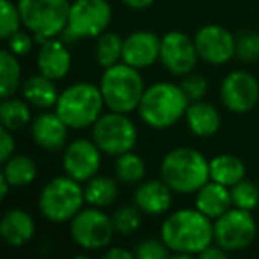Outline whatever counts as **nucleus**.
I'll list each match as a JSON object with an SVG mask.
<instances>
[{
    "mask_svg": "<svg viewBox=\"0 0 259 259\" xmlns=\"http://www.w3.org/2000/svg\"><path fill=\"white\" fill-rule=\"evenodd\" d=\"M181 89L187 94V98L192 101H199L206 96L208 93V80L202 75H197V73H188V75L181 76Z\"/></svg>",
    "mask_w": 259,
    "mask_h": 259,
    "instance_id": "c9c22d12",
    "label": "nucleus"
},
{
    "mask_svg": "<svg viewBox=\"0 0 259 259\" xmlns=\"http://www.w3.org/2000/svg\"><path fill=\"white\" fill-rule=\"evenodd\" d=\"M22 94L32 107L48 110V108L57 105L61 93L57 91L55 80L45 76L43 73H36V75H30L27 80H23Z\"/></svg>",
    "mask_w": 259,
    "mask_h": 259,
    "instance_id": "5701e85b",
    "label": "nucleus"
},
{
    "mask_svg": "<svg viewBox=\"0 0 259 259\" xmlns=\"http://www.w3.org/2000/svg\"><path fill=\"white\" fill-rule=\"evenodd\" d=\"M23 27L36 36V43L64 34L68 27L69 0H18Z\"/></svg>",
    "mask_w": 259,
    "mask_h": 259,
    "instance_id": "0eeeda50",
    "label": "nucleus"
},
{
    "mask_svg": "<svg viewBox=\"0 0 259 259\" xmlns=\"http://www.w3.org/2000/svg\"><path fill=\"white\" fill-rule=\"evenodd\" d=\"M227 254H229V252L224 250L219 243H215V241H213L211 245H208V247H206L204 250L199 254V257H202V259H224Z\"/></svg>",
    "mask_w": 259,
    "mask_h": 259,
    "instance_id": "ea45409f",
    "label": "nucleus"
},
{
    "mask_svg": "<svg viewBox=\"0 0 259 259\" xmlns=\"http://www.w3.org/2000/svg\"><path fill=\"white\" fill-rule=\"evenodd\" d=\"M194 43L199 59L206 64L222 66L236 57V37L222 25H204L195 32Z\"/></svg>",
    "mask_w": 259,
    "mask_h": 259,
    "instance_id": "2eb2a0df",
    "label": "nucleus"
},
{
    "mask_svg": "<svg viewBox=\"0 0 259 259\" xmlns=\"http://www.w3.org/2000/svg\"><path fill=\"white\" fill-rule=\"evenodd\" d=\"M103 257H107V259H135V252L128 250V248H124V247L108 245L103 252Z\"/></svg>",
    "mask_w": 259,
    "mask_h": 259,
    "instance_id": "58836bf2",
    "label": "nucleus"
},
{
    "mask_svg": "<svg viewBox=\"0 0 259 259\" xmlns=\"http://www.w3.org/2000/svg\"><path fill=\"white\" fill-rule=\"evenodd\" d=\"M199 61L194 37L180 30H169L162 36L160 47V62L174 76H185L195 69Z\"/></svg>",
    "mask_w": 259,
    "mask_h": 259,
    "instance_id": "ddd939ff",
    "label": "nucleus"
},
{
    "mask_svg": "<svg viewBox=\"0 0 259 259\" xmlns=\"http://www.w3.org/2000/svg\"><path fill=\"white\" fill-rule=\"evenodd\" d=\"M100 89L108 110L130 114L141 105L146 83L141 69L126 62H117L110 68H105L100 80Z\"/></svg>",
    "mask_w": 259,
    "mask_h": 259,
    "instance_id": "20e7f679",
    "label": "nucleus"
},
{
    "mask_svg": "<svg viewBox=\"0 0 259 259\" xmlns=\"http://www.w3.org/2000/svg\"><path fill=\"white\" fill-rule=\"evenodd\" d=\"M229 190H231V201H233L234 208L252 211V209L259 206V187H255L252 181L241 180L236 185H233Z\"/></svg>",
    "mask_w": 259,
    "mask_h": 259,
    "instance_id": "2f4dec72",
    "label": "nucleus"
},
{
    "mask_svg": "<svg viewBox=\"0 0 259 259\" xmlns=\"http://www.w3.org/2000/svg\"><path fill=\"white\" fill-rule=\"evenodd\" d=\"M160 47L162 37L151 30H135L124 37L122 48V62L134 66L137 69L151 68L160 61Z\"/></svg>",
    "mask_w": 259,
    "mask_h": 259,
    "instance_id": "dca6fc26",
    "label": "nucleus"
},
{
    "mask_svg": "<svg viewBox=\"0 0 259 259\" xmlns=\"http://www.w3.org/2000/svg\"><path fill=\"white\" fill-rule=\"evenodd\" d=\"M135 259H165L172 255L162 238H146V240L139 241L134 248Z\"/></svg>",
    "mask_w": 259,
    "mask_h": 259,
    "instance_id": "f704fd0d",
    "label": "nucleus"
},
{
    "mask_svg": "<svg viewBox=\"0 0 259 259\" xmlns=\"http://www.w3.org/2000/svg\"><path fill=\"white\" fill-rule=\"evenodd\" d=\"M115 180L122 185H139L146 178V163L137 153L128 151L115 156L114 163Z\"/></svg>",
    "mask_w": 259,
    "mask_h": 259,
    "instance_id": "c85d7f7f",
    "label": "nucleus"
},
{
    "mask_svg": "<svg viewBox=\"0 0 259 259\" xmlns=\"http://www.w3.org/2000/svg\"><path fill=\"white\" fill-rule=\"evenodd\" d=\"M22 64L18 61V55L6 48L0 54V96H15L16 91L22 89Z\"/></svg>",
    "mask_w": 259,
    "mask_h": 259,
    "instance_id": "bb28decb",
    "label": "nucleus"
},
{
    "mask_svg": "<svg viewBox=\"0 0 259 259\" xmlns=\"http://www.w3.org/2000/svg\"><path fill=\"white\" fill-rule=\"evenodd\" d=\"M34 43H36V36H34L29 29L16 30L13 36H9L8 39H6L8 50L13 52L15 55H18V57H23V55L30 54V52H32Z\"/></svg>",
    "mask_w": 259,
    "mask_h": 259,
    "instance_id": "e433bc0d",
    "label": "nucleus"
},
{
    "mask_svg": "<svg viewBox=\"0 0 259 259\" xmlns=\"http://www.w3.org/2000/svg\"><path fill=\"white\" fill-rule=\"evenodd\" d=\"M188 105L190 100L183 93L180 83L156 82L146 87L137 110L149 128L165 130L185 117Z\"/></svg>",
    "mask_w": 259,
    "mask_h": 259,
    "instance_id": "f03ea898",
    "label": "nucleus"
},
{
    "mask_svg": "<svg viewBox=\"0 0 259 259\" xmlns=\"http://www.w3.org/2000/svg\"><path fill=\"white\" fill-rule=\"evenodd\" d=\"M91 128V139L96 142L103 155L119 156L122 153L134 151L137 146V126L128 114L110 110L108 114H101Z\"/></svg>",
    "mask_w": 259,
    "mask_h": 259,
    "instance_id": "6e6552de",
    "label": "nucleus"
},
{
    "mask_svg": "<svg viewBox=\"0 0 259 259\" xmlns=\"http://www.w3.org/2000/svg\"><path fill=\"white\" fill-rule=\"evenodd\" d=\"M22 27L23 22L18 4H15L11 0H0V37L6 41Z\"/></svg>",
    "mask_w": 259,
    "mask_h": 259,
    "instance_id": "473e14b6",
    "label": "nucleus"
},
{
    "mask_svg": "<svg viewBox=\"0 0 259 259\" xmlns=\"http://www.w3.org/2000/svg\"><path fill=\"white\" fill-rule=\"evenodd\" d=\"M69 234L73 241L83 250H103L112 243L115 233L112 215H107L103 208L89 206L82 208L69 222Z\"/></svg>",
    "mask_w": 259,
    "mask_h": 259,
    "instance_id": "1a4fd4ad",
    "label": "nucleus"
},
{
    "mask_svg": "<svg viewBox=\"0 0 259 259\" xmlns=\"http://www.w3.org/2000/svg\"><path fill=\"white\" fill-rule=\"evenodd\" d=\"M174 190L160 178L137 185L134 192V204L144 215H165L172 204Z\"/></svg>",
    "mask_w": 259,
    "mask_h": 259,
    "instance_id": "6ab92c4d",
    "label": "nucleus"
},
{
    "mask_svg": "<svg viewBox=\"0 0 259 259\" xmlns=\"http://www.w3.org/2000/svg\"><path fill=\"white\" fill-rule=\"evenodd\" d=\"M160 238L172 252V257L188 259L215 241L213 220L197 208L178 209L162 222Z\"/></svg>",
    "mask_w": 259,
    "mask_h": 259,
    "instance_id": "f257e3e1",
    "label": "nucleus"
},
{
    "mask_svg": "<svg viewBox=\"0 0 259 259\" xmlns=\"http://www.w3.org/2000/svg\"><path fill=\"white\" fill-rule=\"evenodd\" d=\"M245 163L241 158L229 153L217 155L209 160V180L224 185V187H233L238 181L245 180Z\"/></svg>",
    "mask_w": 259,
    "mask_h": 259,
    "instance_id": "b1692460",
    "label": "nucleus"
},
{
    "mask_svg": "<svg viewBox=\"0 0 259 259\" xmlns=\"http://www.w3.org/2000/svg\"><path fill=\"white\" fill-rule=\"evenodd\" d=\"M2 174L8 178L13 188L27 187L37 176V165L30 156L27 155H13L9 160L2 163Z\"/></svg>",
    "mask_w": 259,
    "mask_h": 259,
    "instance_id": "cd10ccee",
    "label": "nucleus"
},
{
    "mask_svg": "<svg viewBox=\"0 0 259 259\" xmlns=\"http://www.w3.org/2000/svg\"><path fill=\"white\" fill-rule=\"evenodd\" d=\"M112 222H114L115 233L121 236H128L139 231L142 224V211L137 206H121L114 211L112 215Z\"/></svg>",
    "mask_w": 259,
    "mask_h": 259,
    "instance_id": "7c9ffc66",
    "label": "nucleus"
},
{
    "mask_svg": "<svg viewBox=\"0 0 259 259\" xmlns=\"http://www.w3.org/2000/svg\"><path fill=\"white\" fill-rule=\"evenodd\" d=\"M32 110H30V103L25 98H2L0 103V122L2 128H8L11 132H18L23 130L32 122Z\"/></svg>",
    "mask_w": 259,
    "mask_h": 259,
    "instance_id": "393cba45",
    "label": "nucleus"
},
{
    "mask_svg": "<svg viewBox=\"0 0 259 259\" xmlns=\"http://www.w3.org/2000/svg\"><path fill=\"white\" fill-rule=\"evenodd\" d=\"M36 234V222L32 215L25 209L13 208L4 213L0 220V238L9 247H23Z\"/></svg>",
    "mask_w": 259,
    "mask_h": 259,
    "instance_id": "aec40b11",
    "label": "nucleus"
},
{
    "mask_svg": "<svg viewBox=\"0 0 259 259\" xmlns=\"http://www.w3.org/2000/svg\"><path fill=\"white\" fill-rule=\"evenodd\" d=\"M122 4L130 9H135V11H142V9H148L155 4L156 0H121Z\"/></svg>",
    "mask_w": 259,
    "mask_h": 259,
    "instance_id": "a19ab883",
    "label": "nucleus"
},
{
    "mask_svg": "<svg viewBox=\"0 0 259 259\" xmlns=\"http://www.w3.org/2000/svg\"><path fill=\"white\" fill-rule=\"evenodd\" d=\"M36 64L37 71L59 82V80L66 78L71 69V52L62 39L52 37V39L39 43Z\"/></svg>",
    "mask_w": 259,
    "mask_h": 259,
    "instance_id": "a211bd4d",
    "label": "nucleus"
},
{
    "mask_svg": "<svg viewBox=\"0 0 259 259\" xmlns=\"http://www.w3.org/2000/svg\"><path fill=\"white\" fill-rule=\"evenodd\" d=\"M101 155L103 153L93 139H75L64 148L62 155L64 174L80 183H85L100 172Z\"/></svg>",
    "mask_w": 259,
    "mask_h": 259,
    "instance_id": "4468645a",
    "label": "nucleus"
},
{
    "mask_svg": "<svg viewBox=\"0 0 259 259\" xmlns=\"http://www.w3.org/2000/svg\"><path fill=\"white\" fill-rule=\"evenodd\" d=\"M83 195H85V202L89 206L107 208L119 195L117 180H114L110 176H100V174H96L89 181H85Z\"/></svg>",
    "mask_w": 259,
    "mask_h": 259,
    "instance_id": "a878e982",
    "label": "nucleus"
},
{
    "mask_svg": "<svg viewBox=\"0 0 259 259\" xmlns=\"http://www.w3.org/2000/svg\"><path fill=\"white\" fill-rule=\"evenodd\" d=\"M85 195L80 181L71 176H55L43 187L39 194V211L48 222H71L73 217L83 208Z\"/></svg>",
    "mask_w": 259,
    "mask_h": 259,
    "instance_id": "423d86ee",
    "label": "nucleus"
},
{
    "mask_svg": "<svg viewBox=\"0 0 259 259\" xmlns=\"http://www.w3.org/2000/svg\"><path fill=\"white\" fill-rule=\"evenodd\" d=\"M195 208L211 220L219 219L220 215L233 208L229 187H224V185L209 180L195 192Z\"/></svg>",
    "mask_w": 259,
    "mask_h": 259,
    "instance_id": "4be33fe9",
    "label": "nucleus"
},
{
    "mask_svg": "<svg viewBox=\"0 0 259 259\" xmlns=\"http://www.w3.org/2000/svg\"><path fill=\"white\" fill-rule=\"evenodd\" d=\"M105 100L100 85L91 82H76L59 94L55 112L71 130H83L100 119Z\"/></svg>",
    "mask_w": 259,
    "mask_h": 259,
    "instance_id": "39448f33",
    "label": "nucleus"
},
{
    "mask_svg": "<svg viewBox=\"0 0 259 259\" xmlns=\"http://www.w3.org/2000/svg\"><path fill=\"white\" fill-rule=\"evenodd\" d=\"M112 22V6L108 0H75L69 9L66 39H96L108 30Z\"/></svg>",
    "mask_w": 259,
    "mask_h": 259,
    "instance_id": "9d476101",
    "label": "nucleus"
},
{
    "mask_svg": "<svg viewBox=\"0 0 259 259\" xmlns=\"http://www.w3.org/2000/svg\"><path fill=\"white\" fill-rule=\"evenodd\" d=\"M13 188V185L8 181V178L4 176V174L0 172V199H6L9 194V190Z\"/></svg>",
    "mask_w": 259,
    "mask_h": 259,
    "instance_id": "79ce46f5",
    "label": "nucleus"
},
{
    "mask_svg": "<svg viewBox=\"0 0 259 259\" xmlns=\"http://www.w3.org/2000/svg\"><path fill=\"white\" fill-rule=\"evenodd\" d=\"M213 236L227 252H240L248 248L257 236V224L252 211L240 208H231L219 219L213 220Z\"/></svg>",
    "mask_w": 259,
    "mask_h": 259,
    "instance_id": "9b49d317",
    "label": "nucleus"
},
{
    "mask_svg": "<svg viewBox=\"0 0 259 259\" xmlns=\"http://www.w3.org/2000/svg\"><path fill=\"white\" fill-rule=\"evenodd\" d=\"M185 121H187V126L192 132V135H195L199 139L213 137L220 130V124H222L220 112L204 100L192 101L188 105Z\"/></svg>",
    "mask_w": 259,
    "mask_h": 259,
    "instance_id": "412c9836",
    "label": "nucleus"
},
{
    "mask_svg": "<svg viewBox=\"0 0 259 259\" xmlns=\"http://www.w3.org/2000/svg\"><path fill=\"white\" fill-rule=\"evenodd\" d=\"M16 149V142L15 137H13V132L8 128L0 130V162L4 163L6 160H9L13 155H15Z\"/></svg>",
    "mask_w": 259,
    "mask_h": 259,
    "instance_id": "4c0bfd02",
    "label": "nucleus"
},
{
    "mask_svg": "<svg viewBox=\"0 0 259 259\" xmlns=\"http://www.w3.org/2000/svg\"><path fill=\"white\" fill-rule=\"evenodd\" d=\"M236 57L247 64L259 61V34L247 30L236 37Z\"/></svg>",
    "mask_w": 259,
    "mask_h": 259,
    "instance_id": "72a5a7b5",
    "label": "nucleus"
},
{
    "mask_svg": "<svg viewBox=\"0 0 259 259\" xmlns=\"http://www.w3.org/2000/svg\"><path fill=\"white\" fill-rule=\"evenodd\" d=\"M122 48L124 39L117 32L105 30L101 36L96 37V47H94V57L101 68H110V66L122 62Z\"/></svg>",
    "mask_w": 259,
    "mask_h": 259,
    "instance_id": "c756f323",
    "label": "nucleus"
},
{
    "mask_svg": "<svg viewBox=\"0 0 259 259\" xmlns=\"http://www.w3.org/2000/svg\"><path fill=\"white\" fill-rule=\"evenodd\" d=\"M220 100L227 110L247 114L259 101V82L252 73L234 69L220 83Z\"/></svg>",
    "mask_w": 259,
    "mask_h": 259,
    "instance_id": "f8f14e48",
    "label": "nucleus"
},
{
    "mask_svg": "<svg viewBox=\"0 0 259 259\" xmlns=\"http://www.w3.org/2000/svg\"><path fill=\"white\" fill-rule=\"evenodd\" d=\"M69 126L57 112H41L30 122L32 141L45 151H62L68 146Z\"/></svg>",
    "mask_w": 259,
    "mask_h": 259,
    "instance_id": "f3484780",
    "label": "nucleus"
},
{
    "mask_svg": "<svg viewBox=\"0 0 259 259\" xmlns=\"http://www.w3.org/2000/svg\"><path fill=\"white\" fill-rule=\"evenodd\" d=\"M162 180L174 194H195L209 181V160L194 148H174L160 165Z\"/></svg>",
    "mask_w": 259,
    "mask_h": 259,
    "instance_id": "7ed1b4c3",
    "label": "nucleus"
}]
</instances>
